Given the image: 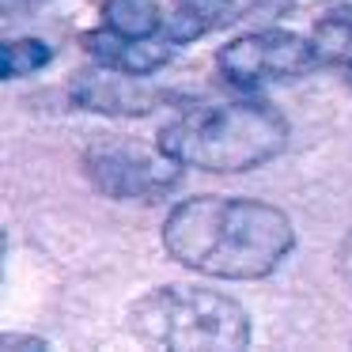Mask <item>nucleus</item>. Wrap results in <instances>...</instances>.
I'll return each mask as SVG.
<instances>
[{
    "label": "nucleus",
    "instance_id": "7",
    "mask_svg": "<svg viewBox=\"0 0 352 352\" xmlns=\"http://www.w3.org/2000/svg\"><path fill=\"white\" fill-rule=\"evenodd\" d=\"M140 76L122 69H110V76H76L72 84V99L80 107L107 110V114H144L148 107L160 102V95L137 84Z\"/></svg>",
    "mask_w": 352,
    "mask_h": 352
},
{
    "label": "nucleus",
    "instance_id": "3",
    "mask_svg": "<svg viewBox=\"0 0 352 352\" xmlns=\"http://www.w3.org/2000/svg\"><path fill=\"white\" fill-rule=\"evenodd\" d=\"M129 329L140 344L163 352H223L250 344V314L231 296L167 284L129 307Z\"/></svg>",
    "mask_w": 352,
    "mask_h": 352
},
{
    "label": "nucleus",
    "instance_id": "5",
    "mask_svg": "<svg viewBox=\"0 0 352 352\" xmlns=\"http://www.w3.org/2000/svg\"><path fill=\"white\" fill-rule=\"evenodd\" d=\"M84 175L107 197L148 201L155 193H167L178 182L182 163L175 155H167L160 144H155V152H144V148L129 144V140H122V144L118 140H102V144L87 148Z\"/></svg>",
    "mask_w": 352,
    "mask_h": 352
},
{
    "label": "nucleus",
    "instance_id": "1",
    "mask_svg": "<svg viewBox=\"0 0 352 352\" xmlns=\"http://www.w3.org/2000/svg\"><path fill=\"white\" fill-rule=\"evenodd\" d=\"M163 246L178 265L216 280H261L296 246L292 220L254 197H190L163 220Z\"/></svg>",
    "mask_w": 352,
    "mask_h": 352
},
{
    "label": "nucleus",
    "instance_id": "6",
    "mask_svg": "<svg viewBox=\"0 0 352 352\" xmlns=\"http://www.w3.org/2000/svg\"><path fill=\"white\" fill-rule=\"evenodd\" d=\"M84 46L107 69H122V72H133V76H152L155 69H163L170 61L178 42L167 31L152 34V38H125V34L110 31V27H99V31H91L84 38Z\"/></svg>",
    "mask_w": 352,
    "mask_h": 352
},
{
    "label": "nucleus",
    "instance_id": "9",
    "mask_svg": "<svg viewBox=\"0 0 352 352\" xmlns=\"http://www.w3.org/2000/svg\"><path fill=\"white\" fill-rule=\"evenodd\" d=\"M231 4H235V0H175V12H170V19H167V34L175 42L201 38V34H208L216 23H223Z\"/></svg>",
    "mask_w": 352,
    "mask_h": 352
},
{
    "label": "nucleus",
    "instance_id": "4",
    "mask_svg": "<svg viewBox=\"0 0 352 352\" xmlns=\"http://www.w3.org/2000/svg\"><path fill=\"white\" fill-rule=\"evenodd\" d=\"M318 54L314 42L296 31H250L243 38L228 42L216 54V69L231 87H261V84H284V80H299L311 69H318Z\"/></svg>",
    "mask_w": 352,
    "mask_h": 352
},
{
    "label": "nucleus",
    "instance_id": "13",
    "mask_svg": "<svg viewBox=\"0 0 352 352\" xmlns=\"http://www.w3.org/2000/svg\"><path fill=\"white\" fill-rule=\"evenodd\" d=\"M337 273H341V280L352 288V231L341 239V246H337Z\"/></svg>",
    "mask_w": 352,
    "mask_h": 352
},
{
    "label": "nucleus",
    "instance_id": "10",
    "mask_svg": "<svg viewBox=\"0 0 352 352\" xmlns=\"http://www.w3.org/2000/svg\"><path fill=\"white\" fill-rule=\"evenodd\" d=\"M311 42H314V54H318L322 65H333L341 69L344 57L352 54V8H333L314 23L311 31Z\"/></svg>",
    "mask_w": 352,
    "mask_h": 352
},
{
    "label": "nucleus",
    "instance_id": "8",
    "mask_svg": "<svg viewBox=\"0 0 352 352\" xmlns=\"http://www.w3.org/2000/svg\"><path fill=\"white\" fill-rule=\"evenodd\" d=\"M102 27L125 38H152L163 34V16L155 0H102Z\"/></svg>",
    "mask_w": 352,
    "mask_h": 352
},
{
    "label": "nucleus",
    "instance_id": "11",
    "mask_svg": "<svg viewBox=\"0 0 352 352\" xmlns=\"http://www.w3.org/2000/svg\"><path fill=\"white\" fill-rule=\"evenodd\" d=\"M0 61H4V80H19L27 72H38L50 65V46L42 38H16L0 50Z\"/></svg>",
    "mask_w": 352,
    "mask_h": 352
},
{
    "label": "nucleus",
    "instance_id": "14",
    "mask_svg": "<svg viewBox=\"0 0 352 352\" xmlns=\"http://www.w3.org/2000/svg\"><path fill=\"white\" fill-rule=\"evenodd\" d=\"M38 0H0V12H4V19H16L19 12H31Z\"/></svg>",
    "mask_w": 352,
    "mask_h": 352
},
{
    "label": "nucleus",
    "instance_id": "12",
    "mask_svg": "<svg viewBox=\"0 0 352 352\" xmlns=\"http://www.w3.org/2000/svg\"><path fill=\"white\" fill-rule=\"evenodd\" d=\"M50 344L38 337H0V352H46Z\"/></svg>",
    "mask_w": 352,
    "mask_h": 352
},
{
    "label": "nucleus",
    "instance_id": "15",
    "mask_svg": "<svg viewBox=\"0 0 352 352\" xmlns=\"http://www.w3.org/2000/svg\"><path fill=\"white\" fill-rule=\"evenodd\" d=\"M341 76H344V84H349V87H352V54H349V57H344V65H341Z\"/></svg>",
    "mask_w": 352,
    "mask_h": 352
},
{
    "label": "nucleus",
    "instance_id": "2",
    "mask_svg": "<svg viewBox=\"0 0 352 352\" xmlns=\"http://www.w3.org/2000/svg\"><path fill=\"white\" fill-rule=\"evenodd\" d=\"M288 140V122L269 102H220L178 114L160 133V148L182 167L212 175H243L273 155Z\"/></svg>",
    "mask_w": 352,
    "mask_h": 352
}]
</instances>
